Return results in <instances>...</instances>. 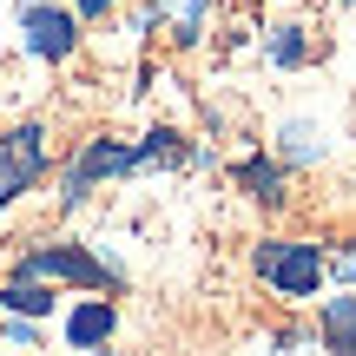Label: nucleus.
<instances>
[{"label": "nucleus", "mask_w": 356, "mask_h": 356, "mask_svg": "<svg viewBox=\"0 0 356 356\" xmlns=\"http://www.w3.org/2000/svg\"><path fill=\"white\" fill-rule=\"evenodd\" d=\"M13 277H26V284H73V291H86V297H119L126 291V270L106 264L92 244H73V238L26 244V251L13 257Z\"/></svg>", "instance_id": "nucleus-1"}, {"label": "nucleus", "mask_w": 356, "mask_h": 356, "mask_svg": "<svg viewBox=\"0 0 356 356\" xmlns=\"http://www.w3.org/2000/svg\"><path fill=\"white\" fill-rule=\"evenodd\" d=\"M251 270H257V284H264V291L304 304V297L323 291L330 257H323V244H304V238H264V244L251 251Z\"/></svg>", "instance_id": "nucleus-2"}, {"label": "nucleus", "mask_w": 356, "mask_h": 356, "mask_svg": "<svg viewBox=\"0 0 356 356\" xmlns=\"http://www.w3.org/2000/svg\"><path fill=\"white\" fill-rule=\"evenodd\" d=\"M139 172V145L132 139H79V152L66 159L60 172V211H79V204L92 198L99 185H113V178H132Z\"/></svg>", "instance_id": "nucleus-3"}, {"label": "nucleus", "mask_w": 356, "mask_h": 356, "mask_svg": "<svg viewBox=\"0 0 356 356\" xmlns=\"http://www.w3.org/2000/svg\"><path fill=\"white\" fill-rule=\"evenodd\" d=\"M47 172H53L47 126H40V119H13V126L0 132V211H13Z\"/></svg>", "instance_id": "nucleus-4"}, {"label": "nucleus", "mask_w": 356, "mask_h": 356, "mask_svg": "<svg viewBox=\"0 0 356 356\" xmlns=\"http://www.w3.org/2000/svg\"><path fill=\"white\" fill-rule=\"evenodd\" d=\"M20 47L33 53V60L60 66L79 53V13L66 7V0H47V7H20Z\"/></svg>", "instance_id": "nucleus-5"}, {"label": "nucleus", "mask_w": 356, "mask_h": 356, "mask_svg": "<svg viewBox=\"0 0 356 356\" xmlns=\"http://www.w3.org/2000/svg\"><path fill=\"white\" fill-rule=\"evenodd\" d=\"M113 337H119V304H113V297H79V304L66 310V350L106 356Z\"/></svg>", "instance_id": "nucleus-6"}, {"label": "nucleus", "mask_w": 356, "mask_h": 356, "mask_svg": "<svg viewBox=\"0 0 356 356\" xmlns=\"http://www.w3.org/2000/svg\"><path fill=\"white\" fill-rule=\"evenodd\" d=\"M60 310L53 284H26V277H7L0 284V317H26V323H47Z\"/></svg>", "instance_id": "nucleus-7"}, {"label": "nucleus", "mask_w": 356, "mask_h": 356, "mask_svg": "<svg viewBox=\"0 0 356 356\" xmlns=\"http://www.w3.org/2000/svg\"><path fill=\"white\" fill-rule=\"evenodd\" d=\"M132 145H139V172H178V165H191V139L172 132V126H152L145 139H132Z\"/></svg>", "instance_id": "nucleus-8"}, {"label": "nucleus", "mask_w": 356, "mask_h": 356, "mask_svg": "<svg viewBox=\"0 0 356 356\" xmlns=\"http://www.w3.org/2000/svg\"><path fill=\"white\" fill-rule=\"evenodd\" d=\"M231 178H238L257 204H284V165H277L270 152H244L238 165H231Z\"/></svg>", "instance_id": "nucleus-9"}, {"label": "nucleus", "mask_w": 356, "mask_h": 356, "mask_svg": "<svg viewBox=\"0 0 356 356\" xmlns=\"http://www.w3.org/2000/svg\"><path fill=\"white\" fill-rule=\"evenodd\" d=\"M323 350L330 356H356V291H343V297H330L323 304Z\"/></svg>", "instance_id": "nucleus-10"}, {"label": "nucleus", "mask_w": 356, "mask_h": 356, "mask_svg": "<svg viewBox=\"0 0 356 356\" xmlns=\"http://www.w3.org/2000/svg\"><path fill=\"white\" fill-rule=\"evenodd\" d=\"M323 145H317V126L310 119H291V126H277V165H310Z\"/></svg>", "instance_id": "nucleus-11"}, {"label": "nucleus", "mask_w": 356, "mask_h": 356, "mask_svg": "<svg viewBox=\"0 0 356 356\" xmlns=\"http://www.w3.org/2000/svg\"><path fill=\"white\" fill-rule=\"evenodd\" d=\"M270 60H277V66H304V60H310L304 26H277V33H270Z\"/></svg>", "instance_id": "nucleus-12"}, {"label": "nucleus", "mask_w": 356, "mask_h": 356, "mask_svg": "<svg viewBox=\"0 0 356 356\" xmlns=\"http://www.w3.org/2000/svg\"><path fill=\"white\" fill-rule=\"evenodd\" d=\"M204 13H211V0H178V20H172V40H178V47H191V40L204 33Z\"/></svg>", "instance_id": "nucleus-13"}, {"label": "nucleus", "mask_w": 356, "mask_h": 356, "mask_svg": "<svg viewBox=\"0 0 356 356\" xmlns=\"http://www.w3.org/2000/svg\"><path fill=\"white\" fill-rule=\"evenodd\" d=\"M66 7H73V13H79V26H86V20H106L119 0H66Z\"/></svg>", "instance_id": "nucleus-14"}, {"label": "nucleus", "mask_w": 356, "mask_h": 356, "mask_svg": "<svg viewBox=\"0 0 356 356\" xmlns=\"http://www.w3.org/2000/svg\"><path fill=\"white\" fill-rule=\"evenodd\" d=\"M330 277H343V291H350V284H356V251L337 257V264H330Z\"/></svg>", "instance_id": "nucleus-15"}, {"label": "nucleus", "mask_w": 356, "mask_h": 356, "mask_svg": "<svg viewBox=\"0 0 356 356\" xmlns=\"http://www.w3.org/2000/svg\"><path fill=\"white\" fill-rule=\"evenodd\" d=\"M291 350H297V337H291V330H284L277 343H270V356H291Z\"/></svg>", "instance_id": "nucleus-16"}, {"label": "nucleus", "mask_w": 356, "mask_h": 356, "mask_svg": "<svg viewBox=\"0 0 356 356\" xmlns=\"http://www.w3.org/2000/svg\"><path fill=\"white\" fill-rule=\"evenodd\" d=\"M0 350H7V343H0Z\"/></svg>", "instance_id": "nucleus-17"}]
</instances>
